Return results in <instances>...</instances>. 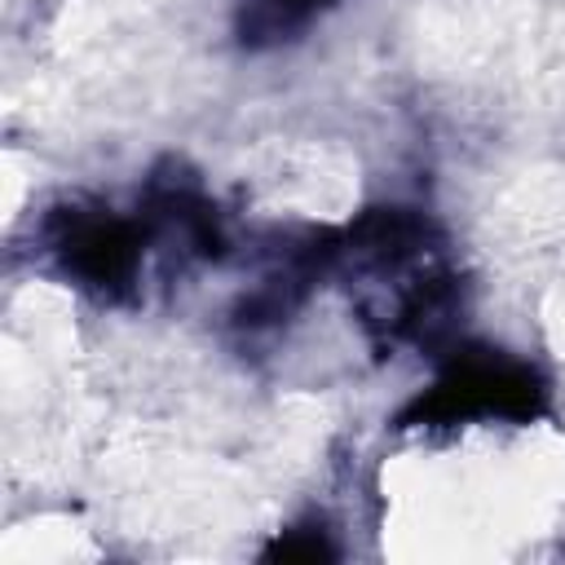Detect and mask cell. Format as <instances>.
<instances>
[{"label": "cell", "instance_id": "cell-1", "mask_svg": "<svg viewBox=\"0 0 565 565\" xmlns=\"http://www.w3.org/2000/svg\"><path fill=\"white\" fill-rule=\"evenodd\" d=\"M543 406V384L530 366L503 362L494 353L455 358V366L415 402V424H459V419H525Z\"/></svg>", "mask_w": 565, "mask_h": 565}, {"label": "cell", "instance_id": "cell-2", "mask_svg": "<svg viewBox=\"0 0 565 565\" xmlns=\"http://www.w3.org/2000/svg\"><path fill=\"white\" fill-rule=\"evenodd\" d=\"M53 247L62 256V269L102 296H119L141 265V234L115 216H71L57 230Z\"/></svg>", "mask_w": 565, "mask_h": 565}, {"label": "cell", "instance_id": "cell-3", "mask_svg": "<svg viewBox=\"0 0 565 565\" xmlns=\"http://www.w3.org/2000/svg\"><path fill=\"white\" fill-rule=\"evenodd\" d=\"M331 0H252L243 9V44L265 49V44H282L296 31H305Z\"/></svg>", "mask_w": 565, "mask_h": 565}, {"label": "cell", "instance_id": "cell-4", "mask_svg": "<svg viewBox=\"0 0 565 565\" xmlns=\"http://www.w3.org/2000/svg\"><path fill=\"white\" fill-rule=\"evenodd\" d=\"M269 561H327V556H335V547L327 543V534H318V530H291V534H282L269 552H265Z\"/></svg>", "mask_w": 565, "mask_h": 565}]
</instances>
